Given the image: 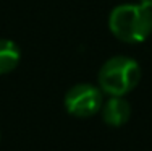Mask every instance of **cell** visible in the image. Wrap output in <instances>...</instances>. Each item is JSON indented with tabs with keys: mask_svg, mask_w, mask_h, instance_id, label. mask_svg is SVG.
<instances>
[{
	"mask_svg": "<svg viewBox=\"0 0 152 151\" xmlns=\"http://www.w3.org/2000/svg\"><path fill=\"white\" fill-rule=\"evenodd\" d=\"M108 28L112 34L123 42H142L152 34V10L141 3L118 5L108 16Z\"/></svg>",
	"mask_w": 152,
	"mask_h": 151,
	"instance_id": "6da1fadb",
	"label": "cell"
},
{
	"mask_svg": "<svg viewBox=\"0 0 152 151\" xmlns=\"http://www.w3.org/2000/svg\"><path fill=\"white\" fill-rule=\"evenodd\" d=\"M99 88L110 96H125L133 91L141 80V67L125 55L108 59L99 70Z\"/></svg>",
	"mask_w": 152,
	"mask_h": 151,
	"instance_id": "7a4b0ae2",
	"label": "cell"
},
{
	"mask_svg": "<svg viewBox=\"0 0 152 151\" xmlns=\"http://www.w3.org/2000/svg\"><path fill=\"white\" fill-rule=\"evenodd\" d=\"M65 107L75 117H91L102 109V89L89 83L71 86L65 94Z\"/></svg>",
	"mask_w": 152,
	"mask_h": 151,
	"instance_id": "3957f363",
	"label": "cell"
},
{
	"mask_svg": "<svg viewBox=\"0 0 152 151\" xmlns=\"http://www.w3.org/2000/svg\"><path fill=\"white\" fill-rule=\"evenodd\" d=\"M131 116L129 102L123 96H112L102 106V119L110 127H121Z\"/></svg>",
	"mask_w": 152,
	"mask_h": 151,
	"instance_id": "277c9868",
	"label": "cell"
},
{
	"mask_svg": "<svg viewBox=\"0 0 152 151\" xmlns=\"http://www.w3.org/2000/svg\"><path fill=\"white\" fill-rule=\"evenodd\" d=\"M21 59L20 47L10 39H0V75H7L18 67Z\"/></svg>",
	"mask_w": 152,
	"mask_h": 151,
	"instance_id": "5b68a950",
	"label": "cell"
},
{
	"mask_svg": "<svg viewBox=\"0 0 152 151\" xmlns=\"http://www.w3.org/2000/svg\"><path fill=\"white\" fill-rule=\"evenodd\" d=\"M139 3H141V5H144L146 8L152 10V0H139Z\"/></svg>",
	"mask_w": 152,
	"mask_h": 151,
	"instance_id": "8992f818",
	"label": "cell"
}]
</instances>
